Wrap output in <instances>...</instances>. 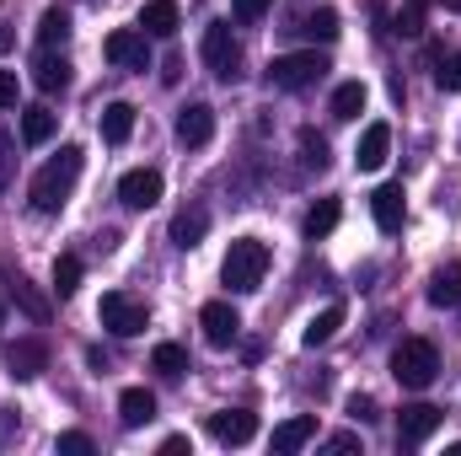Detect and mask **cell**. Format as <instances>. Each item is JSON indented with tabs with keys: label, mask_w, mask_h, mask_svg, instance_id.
Masks as SVG:
<instances>
[{
	"label": "cell",
	"mask_w": 461,
	"mask_h": 456,
	"mask_svg": "<svg viewBox=\"0 0 461 456\" xmlns=\"http://www.w3.org/2000/svg\"><path fill=\"white\" fill-rule=\"evenodd\" d=\"M81 145H59V156L32 178V188H27V199H32V210L38 215H59L65 210V199H70V188H76V178H81Z\"/></svg>",
	"instance_id": "obj_1"
},
{
	"label": "cell",
	"mask_w": 461,
	"mask_h": 456,
	"mask_svg": "<svg viewBox=\"0 0 461 456\" xmlns=\"http://www.w3.org/2000/svg\"><path fill=\"white\" fill-rule=\"evenodd\" d=\"M263 274H268V247L258 242V236H236L226 252V263H221V279H226L236 296H252L258 285H263Z\"/></svg>",
	"instance_id": "obj_2"
},
{
	"label": "cell",
	"mask_w": 461,
	"mask_h": 456,
	"mask_svg": "<svg viewBox=\"0 0 461 456\" xmlns=\"http://www.w3.org/2000/svg\"><path fill=\"white\" fill-rule=\"evenodd\" d=\"M392 376L402 381V387H413V392H424L435 376H440V349L429 339H402L392 349Z\"/></svg>",
	"instance_id": "obj_3"
},
{
	"label": "cell",
	"mask_w": 461,
	"mask_h": 456,
	"mask_svg": "<svg viewBox=\"0 0 461 456\" xmlns=\"http://www.w3.org/2000/svg\"><path fill=\"white\" fill-rule=\"evenodd\" d=\"M322 76H328V59H322L317 49L274 54V59H268V87H279V92H306V87H317Z\"/></svg>",
	"instance_id": "obj_4"
},
{
	"label": "cell",
	"mask_w": 461,
	"mask_h": 456,
	"mask_svg": "<svg viewBox=\"0 0 461 456\" xmlns=\"http://www.w3.org/2000/svg\"><path fill=\"white\" fill-rule=\"evenodd\" d=\"M199 54H204V65H210V76H215V81H236V70H241V49H236L230 22H210V27H204Z\"/></svg>",
	"instance_id": "obj_5"
},
{
	"label": "cell",
	"mask_w": 461,
	"mask_h": 456,
	"mask_svg": "<svg viewBox=\"0 0 461 456\" xmlns=\"http://www.w3.org/2000/svg\"><path fill=\"white\" fill-rule=\"evenodd\" d=\"M97 323L108 333H118V339H134V333H145V306L134 296H123V290H108L97 301Z\"/></svg>",
	"instance_id": "obj_6"
},
{
	"label": "cell",
	"mask_w": 461,
	"mask_h": 456,
	"mask_svg": "<svg viewBox=\"0 0 461 456\" xmlns=\"http://www.w3.org/2000/svg\"><path fill=\"white\" fill-rule=\"evenodd\" d=\"M118 199H123V210H150V205H161V172H156V167H134V172H123Z\"/></svg>",
	"instance_id": "obj_7"
},
{
	"label": "cell",
	"mask_w": 461,
	"mask_h": 456,
	"mask_svg": "<svg viewBox=\"0 0 461 456\" xmlns=\"http://www.w3.org/2000/svg\"><path fill=\"white\" fill-rule=\"evenodd\" d=\"M108 59H113L118 70H150V49H145V32L140 27H118L108 32Z\"/></svg>",
	"instance_id": "obj_8"
},
{
	"label": "cell",
	"mask_w": 461,
	"mask_h": 456,
	"mask_svg": "<svg viewBox=\"0 0 461 456\" xmlns=\"http://www.w3.org/2000/svg\"><path fill=\"white\" fill-rule=\"evenodd\" d=\"M440 419H446V414H440L435 403H408V408L397 414V441H402V446H419V441H429V435L440 430Z\"/></svg>",
	"instance_id": "obj_9"
},
{
	"label": "cell",
	"mask_w": 461,
	"mask_h": 456,
	"mask_svg": "<svg viewBox=\"0 0 461 456\" xmlns=\"http://www.w3.org/2000/svg\"><path fill=\"white\" fill-rule=\"evenodd\" d=\"M199 328H204V339L215 343V349H230L236 333H241V317H236L230 301H210V306L199 312Z\"/></svg>",
	"instance_id": "obj_10"
},
{
	"label": "cell",
	"mask_w": 461,
	"mask_h": 456,
	"mask_svg": "<svg viewBox=\"0 0 461 456\" xmlns=\"http://www.w3.org/2000/svg\"><path fill=\"white\" fill-rule=\"evenodd\" d=\"M370 215H375V226L386 231H402V221H408V199H402V183H381L375 194H370Z\"/></svg>",
	"instance_id": "obj_11"
},
{
	"label": "cell",
	"mask_w": 461,
	"mask_h": 456,
	"mask_svg": "<svg viewBox=\"0 0 461 456\" xmlns=\"http://www.w3.org/2000/svg\"><path fill=\"white\" fill-rule=\"evenodd\" d=\"M5 370L16 376V381H32V376H43L49 370V349L38 339H16L5 349Z\"/></svg>",
	"instance_id": "obj_12"
},
{
	"label": "cell",
	"mask_w": 461,
	"mask_h": 456,
	"mask_svg": "<svg viewBox=\"0 0 461 456\" xmlns=\"http://www.w3.org/2000/svg\"><path fill=\"white\" fill-rule=\"evenodd\" d=\"M210 435H215L221 446H247V441L258 435V419L241 414V408H221V414H210Z\"/></svg>",
	"instance_id": "obj_13"
},
{
	"label": "cell",
	"mask_w": 461,
	"mask_h": 456,
	"mask_svg": "<svg viewBox=\"0 0 461 456\" xmlns=\"http://www.w3.org/2000/svg\"><path fill=\"white\" fill-rule=\"evenodd\" d=\"M386 150H392V129H386V123H370V129L359 134V145H354V167H359V172H381V167H386Z\"/></svg>",
	"instance_id": "obj_14"
},
{
	"label": "cell",
	"mask_w": 461,
	"mask_h": 456,
	"mask_svg": "<svg viewBox=\"0 0 461 456\" xmlns=\"http://www.w3.org/2000/svg\"><path fill=\"white\" fill-rule=\"evenodd\" d=\"M317 435V419L312 414H301V419H285V424H274V435H268V451L274 456H295L306 441Z\"/></svg>",
	"instance_id": "obj_15"
},
{
	"label": "cell",
	"mask_w": 461,
	"mask_h": 456,
	"mask_svg": "<svg viewBox=\"0 0 461 456\" xmlns=\"http://www.w3.org/2000/svg\"><path fill=\"white\" fill-rule=\"evenodd\" d=\"M210 134H215V108L210 103H188L177 114V140L183 145H210Z\"/></svg>",
	"instance_id": "obj_16"
},
{
	"label": "cell",
	"mask_w": 461,
	"mask_h": 456,
	"mask_svg": "<svg viewBox=\"0 0 461 456\" xmlns=\"http://www.w3.org/2000/svg\"><path fill=\"white\" fill-rule=\"evenodd\" d=\"M32 87H38V92H65V87H70V59L54 54V49H43V54L32 59Z\"/></svg>",
	"instance_id": "obj_17"
},
{
	"label": "cell",
	"mask_w": 461,
	"mask_h": 456,
	"mask_svg": "<svg viewBox=\"0 0 461 456\" xmlns=\"http://www.w3.org/2000/svg\"><path fill=\"white\" fill-rule=\"evenodd\" d=\"M177 22H183L177 0H145V5H140V32H150V38H172Z\"/></svg>",
	"instance_id": "obj_18"
},
{
	"label": "cell",
	"mask_w": 461,
	"mask_h": 456,
	"mask_svg": "<svg viewBox=\"0 0 461 456\" xmlns=\"http://www.w3.org/2000/svg\"><path fill=\"white\" fill-rule=\"evenodd\" d=\"M118 419H123V430L150 424V419H156V397H150L145 387H123V392H118Z\"/></svg>",
	"instance_id": "obj_19"
},
{
	"label": "cell",
	"mask_w": 461,
	"mask_h": 456,
	"mask_svg": "<svg viewBox=\"0 0 461 456\" xmlns=\"http://www.w3.org/2000/svg\"><path fill=\"white\" fill-rule=\"evenodd\" d=\"M204 231H210V210L204 205H188V210H177L172 215V242L188 252V247H199L204 242Z\"/></svg>",
	"instance_id": "obj_20"
},
{
	"label": "cell",
	"mask_w": 461,
	"mask_h": 456,
	"mask_svg": "<svg viewBox=\"0 0 461 456\" xmlns=\"http://www.w3.org/2000/svg\"><path fill=\"white\" fill-rule=\"evenodd\" d=\"M429 306H440V312H461V263L435 269V279H429Z\"/></svg>",
	"instance_id": "obj_21"
},
{
	"label": "cell",
	"mask_w": 461,
	"mask_h": 456,
	"mask_svg": "<svg viewBox=\"0 0 461 456\" xmlns=\"http://www.w3.org/2000/svg\"><path fill=\"white\" fill-rule=\"evenodd\" d=\"M339 328H344V306L333 301V306H322V312H317V317L306 323L301 343H306V349H322V343H333V333H339Z\"/></svg>",
	"instance_id": "obj_22"
},
{
	"label": "cell",
	"mask_w": 461,
	"mask_h": 456,
	"mask_svg": "<svg viewBox=\"0 0 461 456\" xmlns=\"http://www.w3.org/2000/svg\"><path fill=\"white\" fill-rule=\"evenodd\" d=\"M65 38H70V11H65V5H49V11L38 16V43H43V49H59Z\"/></svg>",
	"instance_id": "obj_23"
},
{
	"label": "cell",
	"mask_w": 461,
	"mask_h": 456,
	"mask_svg": "<svg viewBox=\"0 0 461 456\" xmlns=\"http://www.w3.org/2000/svg\"><path fill=\"white\" fill-rule=\"evenodd\" d=\"M129 134H134V108H129V103H108V108H103V140H108V145H123Z\"/></svg>",
	"instance_id": "obj_24"
},
{
	"label": "cell",
	"mask_w": 461,
	"mask_h": 456,
	"mask_svg": "<svg viewBox=\"0 0 461 456\" xmlns=\"http://www.w3.org/2000/svg\"><path fill=\"white\" fill-rule=\"evenodd\" d=\"M54 129H59V118L49 114V108H27V114H22V140H27V145H49Z\"/></svg>",
	"instance_id": "obj_25"
},
{
	"label": "cell",
	"mask_w": 461,
	"mask_h": 456,
	"mask_svg": "<svg viewBox=\"0 0 461 456\" xmlns=\"http://www.w3.org/2000/svg\"><path fill=\"white\" fill-rule=\"evenodd\" d=\"M295 32H306V38H317V43H333L344 27H339V11H328V5H322V11H312V16H301V27H295Z\"/></svg>",
	"instance_id": "obj_26"
},
{
	"label": "cell",
	"mask_w": 461,
	"mask_h": 456,
	"mask_svg": "<svg viewBox=\"0 0 461 456\" xmlns=\"http://www.w3.org/2000/svg\"><path fill=\"white\" fill-rule=\"evenodd\" d=\"M365 97H370L365 81H344V87L333 92V118H359L365 114Z\"/></svg>",
	"instance_id": "obj_27"
},
{
	"label": "cell",
	"mask_w": 461,
	"mask_h": 456,
	"mask_svg": "<svg viewBox=\"0 0 461 456\" xmlns=\"http://www.w3.org/2000/svg\"><path fill=\"white\" fill-rule=\"evenodd\" d=\"M150 370L183 376V370H188V349H183V343H156V349H150Z\"/></svg>",
	"instance_id": "obj_28"
},
{
	"label": "cell",
	"mask_w": 461,
	"mask_h": 456,
	"mask_svg": "<svg viewBox=\"0 0 461 456\" xmlns=\"http://www.w3.org/2000/svg\"><path fill=\"white\" fill-rule=\"evenodd\" d=\"M333 226H339V199H317V205L306 210V236L317 242V236H328Z\"/></svg>",
	"instance_id": "obj_29"
},
{
	"label": "cell",
	"mask_w": 461,
	"mask_h": 456,
	"mask_svg": "<svg viewBox=\"0 0 461 456\" xmlns=\"http://www.w3.org/2000/svg\"><path fill=\"white\" fill-rule=\"evenodd\" d=\"M301 161H306L312 172H328L333 156H328V140H322L317 129H301Z\"/></svg>",
	"instance_id": "obj_30"
},
{
	"label": "cell",
	"mask_w": 461,
	"mask_h": 456,
	"mask_svg": "<svg viewBox=\"0 0 461 456\" xmlns=\"http://www.w3.org/2000/svg\"><path fill=\"white\" fill-rule=\"evenodd\" d=\"M54 290H59V301H70V296L81 290V258L65 252V258L54 263Z\"/></svg>",
	"instance_id": "obj_31"
},
{
	"label": "cell",
	"mask_w": 461,
	"mask_h": 456,
	"mask_svg": "<svg viewBox=\"0 0 461 456\" xmlns=\"http://www.w3.org/2000/svg\"><path fill=\"white\" fill-rule=\"evenodd\" d=\"M11 301H16V306H22V312L32 317V323H43V317H49V306H43V301L32 296V285H27V279H11Z\"/></svg>",
	"instance_id": "obj_32"
},
{
	"label": "cell",
	"mask_w": 461,
	"mask_h": 456,
	"mask_svg": "<svg viewBox=\"0 0 461 456\" xmlns=\"http://www.w3.org/2000/svg\"><path fill=\"white\" fill-rule=\"evenodd\" d=\"M424 11H429V0H408V5L397 11V32H402V38H419V32H424Z\"/></svg>",
	"instance_id": "obj_33"
},
{
	"label": "cell",
	"mask_w": 461,
	"mask_h": 456,
	"mask_svg": "<svg viewBox=\"0 0 461 456\" xmlns=\"http://www.w3.org/2000/svg\"><path fill=\"white\" fill-rule=\"evenodd\" d=\"M11 178H16V140L0 129V194L11 188Z\"/></svg>",
	"instance_id": "obj_34"
},
{
	"label": "cell",
	"mask_w": 461,
	"mask_h": 456,
	"mask_svg": "<svg viewBox=\"0 0 461 456\" xmlns=\"http://www.w3.org/2000/svg\"><path fill=\"white\" fill-rule=\"evenodd\" d=\"M274 11V0H230V16L236 22H263Z\"/></svg>",
	"instance_id": "obj_35"
},
{
	"label": "cell",
	"mask_w": 461,
	"mask_h": 456,
	"mask_svg": "<svg viewBox=\"0 0 461 456\" xmlns=\"http://www.w3.org/2000/svg\"><path fill=\"white\" fill-rule=\"evenodd\" d=\"M435 81H440V92H461V54H451V59H440Z\"/></svg>",
	"instance_id": "obj_36"
},
{
	"label": "cell",
	"mask_w": 461,
	"mask_h": 456,
	"mask_svg": "<svg viewBox=\"0 0 461 456\" xmlns=\"http://www.w3.org/2000/svg\"><path fill=\"white\" fill-rule=\"evenodd\" d=\"M59 451H65V456H92L97 446H92V435H81V430H65V435H59Z\"/></svg>",
	"instance_id": "obj_37"
},
{
	"label": "cell",
	"mask_w": 461,
	"mask_h": 456,
	"mask_svg": "<svg viewBox=\"0 0 461 456\" xmlns=\"http://www.w3.org/2000/svg\"><path fill=\"white\" fill-rule=\"evenodd\" d=\"M16 97H22L16 76H11V70H0V108H16Z\"/></svg>",
	"instance_id": "obj_38"
},
{
	"label": "cell",
	"mask_w": 461,
	"mask_h": 456,
	"mask_svg": "<svg viewBox=\"0 0 461 456\" xmlns=\"http://www.w3.org/2000/svg\"><path fill=\"white\" fill-rule=\"evenodd\" d=\"M348 414H354L359 424H370V419H375V403H370V397L359 392V397H348Z\"/></svg>",
	"instance_id": "obj_39"
},
{
	"label": "cell",
	"mask_w": 461,
	"mask_h": 456,
	"mask_svg": "<svg viewBox=\"0 0 461 456\" xmlns=\"http://www.w3.org/2000/svg\"><path fill=\"white\" fill-rule=\"evenodd\" d=\"M188 451H194L188 435H167V441H161V456H188Z\"/></svg>",
	"instance_id": "obj_40"
},
{
	"label": "cell",
	"mask_w": 461,
	"mask_h": 456,
	"mask_svg": "<svg viewBox=\"0 0 461 456\" xmlns=\"http://www.w3.org/2000/svg\"><path fill=\"white\" fill-rule=\"evenodd\" d=\"M354 446H359V435H333L328 441V451H354Z\"/></svg>",
	"instance_id": "obj_41"
},
{
	"label": "cell",
	"mask_w": 461,
	"mask_h": 456,
	"mask_svg": "<svg viewBox=\"0 0 461 456\" xmlns=\"http://www.w3.org/2000/svg\"><path fill=\"white\" fill-rule=\"evenodd\" d=\"M11 49H16V32H11V27L0 22V54H11Z\"/></svg>",
	"instance_id": "obj_42"
},
{
	"label": "cell",
	"mask_w": 461,
	"mask_h": 456,
	"mask_svg": "<svg viewBox=\"0 0 461 456\" xmlns=\"http://www.w3.org/2000/svg\"><path fill=\"white\" fill-rule=\"evenodd\" d=\"M440 5H446V11H461V0H440Z\"/></svg>",
	"instance_id": "obj_43"
},
{
	"label": "cell",
	"mask_w": 461,
	"mask_h": 456,
	"mask_svg": "<svg viewBox=\"0 0 461 456\" xmlns=\"http://www.w3.org/2000/svg\"><path fill=\"white\" fill-rule=\"evenodd\" d=\"M0 323H5V301H0Z\"/></svg>",
	"instance_id": "obj_44"
}]
</instances>
